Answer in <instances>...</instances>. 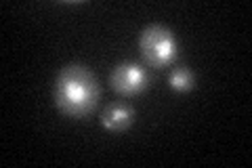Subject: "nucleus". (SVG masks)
Listing matches in <instances>:
<instances>
[{"instance_id":"f257e3e1","label":"nucleus","mask_w":252,"mask_h":168,"mask_svg":"<svg viewBox=\"0 0 252 168\" xmlns=\"http://www.w3.org/2000/svg\"><path fill=\"white\" fill-rule=\"evenodd\" d=\"M55 105L69 118H84L99 101V84L89 67L80 63L65 66L55 80Z\"/></svg>"},{"instance_id":"f03ea898","label":"nucleus","mask_w":252,"mask_h":168,"mask_svg":"<svg viewBox=\"0 0 252 168\" xmlns=\"http://www.w3.org/2000/svg\"><path fill=\"white\" fill-rule=\"evenodd\" d=\"M139 49L149 67L162 69L168 67L177 57V40L172 32L164 26H149L141 32Z\"/></svg>"},{"instance_id":"7ed1b4c3","label":"nucleus","mask_w":252,"mask_h":168,"mask_svg":"<svg viewBox=\"0 0 252 168\" xmlns=\"http://www.w3.org/2000/svg\"><path fill=\"white\" fill-rule=\"evenodd\" d=\"M112 89L122 97H135L147 89L149 76L139 63H120L112 71Z\"/></svg>"},{"instance_id":"20e7f679","label":"nucleus","mask_w":252,"mask_h":168,"mask_svg":"<svg viewBox=\"0 0 252 168\" xmlns=\"http://www.w3.org/2000/svg\"><path fill=\"white\" fill-rule=\"evenodd\" d=\"M135 120V111H132L128 105H107L101 114V124L105 126L107 131L114 133H122L132 124Z\"/></svg>"},{"instance_id":"39448f33","label":"nucleus","mask_w":252,"mask_h":168,"mask_svg":"<svg viewBox=\"0 0 252 168\" xmlns=\"http://www.w3.org/2000/svg\"><path fill=\"white\" fill-rule=\"evenodd\" d=\"M170 86L179 93H187L195 86V78L187 67H177V69H172V74H170Z\"/></svg>"}]
</instances>
